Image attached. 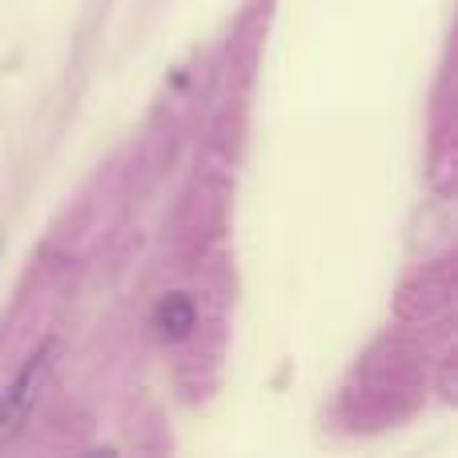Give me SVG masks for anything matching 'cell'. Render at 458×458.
Here are the masks:
<instances>
[{
  "label": "cell",
  "mask_w": 458,
  "mask_h": 458,
  "mask_svg": "<svg viewBox=\"0 0 458 458\" xmlns=\"http://www.w3.org/2000/svg\"><path fill=\"white\" fill-rule=\"evenodd\" d=\"M53 358H56V338H45L4 386V394H0V451H8L24 435L48 378H53Z\"/></svg>",
  "instance_id": "cell-1"
},
{
  "label": "cell",
  "mask_w": 458,
  "mask_h": 458,
  "mask_svg": "<svg viewBox=\"0 0 458 458\" xmlns=\"http://www.w3.org/2000/svg\"><path fill=\"white\" fill-rule=\"evenodd\" d=\"M198 326V306H193L190 293H165L153 310V330L165 342H182L190 338V330Z\"/></svg>",
  "instance_id": "cell-2"
}]
</instances>
